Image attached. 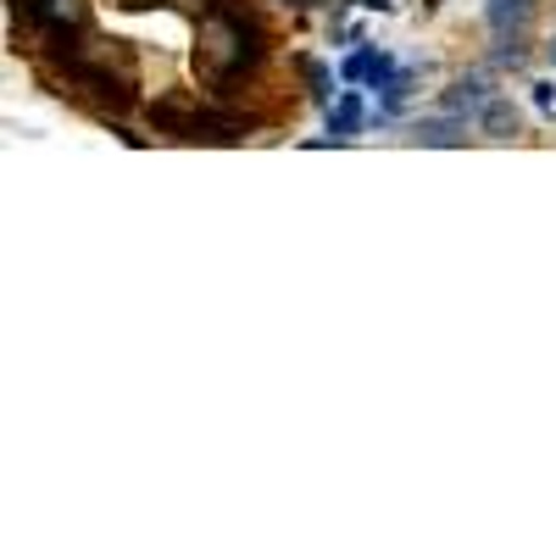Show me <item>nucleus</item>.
<instances>
[{
  "mask_svg": "<svg viewBox=\"0 0 556 556\" xmlns=\"http://www.w3.org/2000/svg\"><path fill=\"white\" fill-rule=\"evenodd\" d=\"M479 134H490V139H518V134H523V112L506 101V96H490V101L479 106Z\"/></svg>",
  "mask_w": 556,
  "mask_h": 556,
  "instance_id": "1",
  "label": "nucleus"
},
{
  "mask_svg": "<svg viewBox=\"0 0 556 556\" xmlns=\"http://www.w3.org/2000/svg\"><path fill=\"white\" fill-rule=\"evenodd\" d=\"M484 17H490L495 34H523L534 23V0H490Z\"/></svg>",
  "mask_w": 556,
  "mask_h": 556,
  "instance_id": "2",
  "label": "nucleus"
},
{
  "mask_svg": "<svg viewBox=\"0 0 556 556\" xmlns=\"http://www.w3.org/2000/svg\"><path fill=\"white\" fill-rule=\"evenodd\" d=\"M362 96H356V89H345V96L334 101V112H329V146H345V139L362 128Z\"/></svg>",
  "mask_w": 556,
  "mask_h": 556,
  "instance_id": "3",
  "label": "nucleus"
},
{
  "mask_svg": "<svg viewBox=\"0 0 556 556\" xmlns=\"http://www.w3.org/2000/svg\"><path fill=\"white\" fill-rule=\"evenodd\" d=\"M374 67H379V56L374 51H356V56H345V84H356V78H374Z\"/></svg>",
  "mask_w": 556,
  "mask_h": 556,
  "instance_id": "4",
  "label": "nucleus"
},
{
  "mask_svg": "<svg viewBox=\"0 0 556 556\" xmlns=\"http://www.w3.org/2000/svg\"><path fill=\"white\" fill-rule=\"evenodd\" d=\"M417 139H424V146H462V134H456L451 123H429V128L417 134Z\"/></svg>",
  "mask_w": 556,
  "mask_h": 556,
  "instance_id": "5",
  "label": "nucleus"
},
{
  "mask_svg": "<svg viewBox=\"0 0 556 556\" xmlns=\"http://www.w3.org/2000/svg\"><path fill=\"white\" fill-rule=\"evenodd\" d=\"M545 56H551V67H556V39H551V45H545Z\"/></svg>",
  "mask_w": 556,
  "mask_h": 556,
  "instance_id": "6",
  "label": "nucleus"
}]
</instances>
